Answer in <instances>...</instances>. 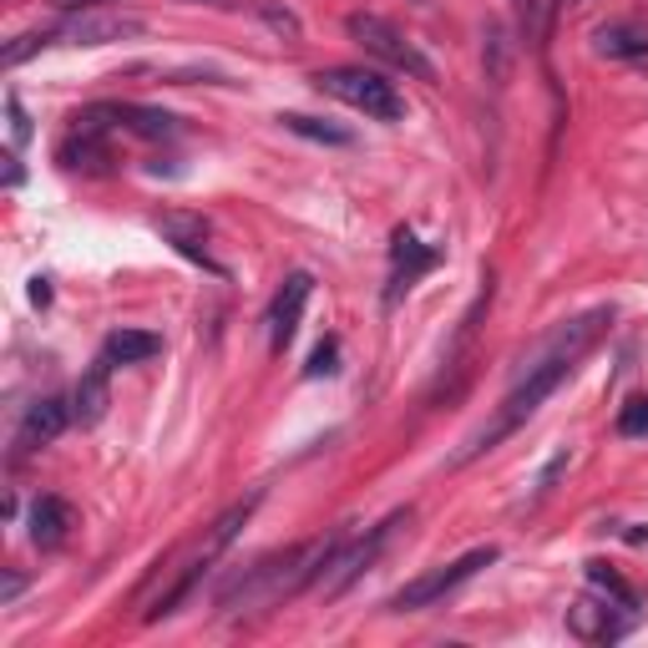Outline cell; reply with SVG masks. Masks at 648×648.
<instances>
[{
	"label": "cell",
	"instance_id": "cell-16",
	"mask_svg": "<svg viewBox=\"0 0 648 648\" xmlns=\"http://www.w3.org/2000/svg\"><path fill=\"white\" fill-rule=\"evenodd\" d=\"M107 117L138 138H152V142H168L177 138V117L162 112V107H138V101H107Z\"/></svg>",
	"mask_w": 648,
	"mask_h": 648
},
{
	"label": "cell",
	"instance_id": "cell-32",
	"mask_svg": "<svg viewBox=\"0 0 648 648\" xmlns=\"http://www.w3.org/2000/svg\"><path fill=\"white\" fill-rule=\"evenodd\" d=\"M558 6H577V0H558Z\"/></svg>",
	"mask_w": 648,
	"mask_h": 648
},
{
	"label": "cell",
	"instance_id": "cell-22",
	"mask_svg": "<svg viewBox=\"0 0 648 648\" xmlns=\"http://www.w3.org/2000/svg\"><path fill=\"white\" fill-rule=\"evenodd\" d=\"M618 436H648V396H634L618 411Z\"/></svg>",
	"mask_w": 648,
	"mask_h": 648
},
{
	"label": "cell",
	"instance_id": "cell-1",
	"mask_svg": "<svg viewBox=\"0 0 648 648\" xmlns=\"http://www.w3.org/2000/svg\"><path fill=\"white\" fill-rule=\"evenodd\" d=\"M608 324H613V304L583 310L577 320H562L558 330H552V335L537 345L532 365L517 375V386L507 390V400L497 406V415H492L482 431H472V436H466V446L451 456V466L476 462V456H486V451H497L501 441L511 436V431H522V425L532 421L537 411H542V400H548L552 390L562 386V380H573V370L583 365V355L598 345L603 335H608Z\"/></svg>",
	"mask_w": 648,
	"mask_h": 648
},
{
	"label": "cell",
	"instance_id": "cell-20",
	"mask_svg": "<svg viewBox=\"0 0 648 648\" xmlns=\"http://www.w3.org/2000/svg\"><path fill=\"white\" fill-rule=\"evenodd\" d=\"M51 41H56L51 31H25V36H15L11 46L0 51V66H6V72H15V66H21L25 56H36V51H46Z\"/></svg>",
	"mask_w": 648,
	"mask_h": 648
},
{
	"label": "cell",
	"instance_id": "cell-4",
	"mask_svg": "<svg viewBox=\"0 0 648 648\" xmlns=\"http://www.w3.org/2000/svg\"><path fill=\"white\" fill-rule=\"evenodd\" d=\"M345 31H349V41H360L365 56H375V62L396 66V72L415 76V82H436V66L425 62L421 51H415V41H411V36H400V31L386 21V15L355 11V15H345Z\"/></svg>",
	"mask_w": 648,
	"mask_h": 648
},
{
	"label": "cell",
	"instance_id": "cell-27",
	"mask_svg": "<svg viewBox=\"0 0 648 648\" xmlns=\"http://www.w3.org/2000/svg\"><path fill=\"white\" fill-rule=\"evenodd\" d=\"M562 466H568V451H558V456H552V462L542 466V476H537V492H548V486H552V476H558Z\"/></svg>",
	"mask_w": 648,
	"mask_h": 648
},
{
	"label": "cell",
	"instance_id": "cell-15",
	"mask_svg": "<svg viewBox=\"0 0 648 648\" xmlns=\"http://www.w3.org/2000/svg\"><path fill=\"white\" fill-rule=\"evenodd\" d=\"M593 51L608 56V62H648V25H638V21L593 25Z\"/></svg>",
	"mask_w": 648,
	"mask_h": 648
},
{
	"label": "cell",
	"instance_id": "cell-31",
	"mask_svg": "<svg viewBox=\"0 0 648 648\" xmlns=\"http://www.w3.org/2000/svg\"><path fill=\"white\" fill-rule=\"evenodd\" d=\"M31 300H36V304H51V284H46V279H36V289H31Z\"/></svg>",
	"mask_w": 648,
	"mask_h": 648
},
{
	"label": "cell",
	"instance_id": "cell-13",
	"mask_svg": "<svg viewBox=\"0 0 648 648\" xmlns=\"http://www.w3.org/2000/svg\"><path fill=\"white\" fill-rule=\"evenodd\" d=\"M107 406H112V360L107 355H97L91 360V370L76 380L72 390V415L76 425H97L101 415H107Z\"/></svg>",
	"mask_w": 648,
	"mask_h": 648
},
{
	"label": "cell",
	"instance_id": "cell-3",
	"mask_svg": "<svg viewBox=\"0 0 648 648\" xmlns=\"http://www.w3.org/2000/svg\"><path fill=\"white\" fill-rule=\"evenodd\" d=\"M501 552L486 542V548H472V552H462L456 562H441V568H431V573H421V577H411V583L400 587V593H390V603L386 608L390 613H421V608H431V603H441L446 593H456L462 583H472L482 568H492Z\"/></svg>",
	"mask_w": 648,
	"mask_h": 648
},
{
	"label": "cell",
	"instance_id": "cell-21",
	"mask_svg": "<svg viewBox=\"0 0 648 648\" xmlns=\"http://www.w3.org/2000/svg\"><path fill=\"white\" fill-rule=\"evenodd\" d=\"M486 76H492V82H507V66H511V51H507V36H501V25H486Z\"/></svg>",
	"mask_w": 648,
	"mask_h": 648
},
{
	"label": "cell",
	"instance_id": "cell-26",
	"mask_svg": "<svg viewBox=\"0 0 648 648\" xmlns=\"http://www.w3.org/2000/svg\"><path fill=\"white\" fill-rule=\"evenodd\" d=\"M263 21L274 25V31H284L289 41L300 36V21H294V15H289V11H279V6H263Z\"/></svg>",
	"mask_w": 648,
	"mask_h": 648
},
{
	"label": "cell",
	"instance_id": "cell-24",
	"mask_svg": "<svg viewBox=\"0 0 648 648\" xmlns=\"http://www.w3.org/2000/svg\"><path fill=\"white\" fill-rule=\"evenodd\" d=\"M6 117H11V148H25L31 142V117H25V107H21V97H6Z\"/></svg>",
	"mask_w": 648,
	"mask_h": 648
},
{
	"label": "cell",
	"instance_id": "cell-8",
	"mask_svg": "<svg viewBox=\"0 0 648 648\" xmlns=\"http://www.w3.org/2000/svg\"><path fill=\"white\" fill-rule=\"evenodd\" d=\"M142 31H148V25H142L138 15H122V11H72L56 36H62L66 46H112V41H132V36H142Z\"/></svg>",
	"mask_w": 648,
	"mask_h": 648
},
{
	"label": "cell",
	"instance_id": "cell-25",
	"mask_svg": "<svg viewBox=\"0 0 648 648\" xmlns=\"http://www.w3.org/2000/svg\"><path fill=\"white\" fill-rule=\"evenodd\" d=\"M511 11H517V25H522L527 36L542 31V0H511Z\"/></svg>",
	"mask_w": 648,
	"mask_h": 648
},
{
	"label": "cell",
	"instance_id": "cell-5",
	"mask_svg": "<svg viewBox=\"0 0 648 648\" xmlns=\"http://www.w3.org/2000/svg\"><path fill=\"white\" fill-rule=\"evenodd\" d=\"M406 522H411V507H406V511H390L386 522H380V527H370V532H365V537H355V542L345 537V548L335 552V562H330V568H324V577H320L324 598H339V593H349V587L360 583V577L370 573L375 562H380V552L390 548V537H396Z\"/></svg>",
	"mask_w": 648,
	"mask_h": 648
},
{
	"label": "cell",
	"instance_id": "cell-11",
	"mask_svg": "<svg viewBox=\"0 0 648 648\" xmlns=\"http://www.w3.org/2000/svg\"><path fill=\"white\" fill-rule=\"evenodd\" d=\"M66 421H76V415H72V400H62V396L36 400V406L25 411L21 431H15V456H31V451L51 446V441L66 431Z\"/></svg>",
	"mask_w": 648,
	"mask_h": 648
},
{
	"label": "cell",
	"instance_id": "cell-23",
	"mask_svg": "<svg viewBox=\"0 0 648 648\" xmlns=\"http://www.w3.org/2000/svg\"><path fill=\"white\" fill-rule=\"evenodd\" d=\"M339 339L330 335V339H320V345H314V355H310V365H304V375H310V380H320V375H335L339 370Z\"/></svg>",
	"mask_w": 648,
	"mask_h": 648
},
{
	"label": "cell",
	"instance_id": "cell-7",
	"mask_svg": "<svg viewBox=\"0 0 648 648\" xmlns=\"http://www.w3.org/2000/svg\"><path fill=\"white\" fill-rule=\"evenodd\" d=\"M436 263H441L436 244H421L411 228H396V238H390V289H386V304H396L406 289L421 284Z\"/></svg>",
	"mask_w": 648,
	"mask_h": 648
},
{
	"label": "cell",
	"instance_id": "cell-9",
	"mask_svg": "<svg viewBox=\"0 0 648 648\" xmlns=\"http://www.w3.org/2000/svg\"><path fill=\"white\" fill-rule=\"evenodd\" d=\"M310 294H314V279L304 274V269L279 284L274 304H269V349H274V355H284L289 349V339H294V330H300V314H304V304H310Z\"/></svg>",
	"mask_w": 648,
	"mask_h": 648
},
{
	"label": "cell",
	"instance_id": "cell-18",
	"mask_svg": "<svg viewBox=\"0 0 648 648\" xmlns=\"http://www.w3.org/2000/svg\"><path fill=\"white\" fill-rule=\"evenodd\" d=\"M587 583L598 587L603 598L618 603V608H628V613H638V603H644V598H638V587L628 583L618 568H608V562H587Z\"/></svg>",
	"mask_w": 648,
	"mask_h": 648
},
{
	"label": "cell",
	"instance_id": "cell-30",
	"mask_svg": "<svg viewBox=\"0 0 648 648\" xmlns=\"http://www.w3.org/2000/svg\"><path fill=\"white\" fill-rule=\"evenodd\" d=\"M21 158H15V152H11V158H6V187H21Z\"/></svg>",
	"mask_w": 648,
	"mask_h": 648
},
{
	"label": "cell",
	"instance_id": "cell-17",
	"mask_svg": "<svg viewBox=\"0 0 648 648\" xmlns=\"http://www.w3.org/2000/svg\"><path fill=\"white\" fill-rule=\"evenodd\" d=\"M101 355L112 365H142V360H152V355H162V335H152V330H112L107 345H101Z\"/></svg>",
	"mask_w": 648,
	"mask_h": 648
},
{
	"label": "cell",
	"instance_id": "cell-28",
	"mask_svg": "<svg viewBox=\"0 0 648 648\" xmlns=\"http://www.w3.org/2000/svg\"><path fill=\"white\" fill-rule=\"evenodd\" d=\"M21 587H25V577H21V573H6V587H0V608L21 598Z\"/></svg>",
	"mask_w": 648,
	"mask_h": 648
},
{
	"label": "cell",
	"instance_id": "cell-14",
	"mask_svg": "<svg viewBox=\"0 0 648 648\" xmlns=\"http://www.w3.org/2000/svg\"><path fill=\"white\" fill-rule=\"evenodd\" d=\"M76 527V511L66 497H36L31 501V517H25V532H31V542H36L41 552L62 548L66 537H72Z\"/></svg>",
	"mask_w": 648,
	"mask_h": 648
},
{
	"label": "cell",
	"instance_id": "cell-19",
	"mask_svg": "<svg viewBox=\"0 0 648 648\" xmlns=\"http://www.w3.org/2000/svg\"><path fill=\"white\" fill-rule=\"evenodd\" d=\"M279 122L294 132V138H310V142H330V148H349L355 132L349 127H335V122H320V117H304V112H284Z\"/></svg>",
	"mask_w": 648,
	"mask_h": 648
},
{
	"label": "cell",
	"instance_id": "cell-12",
	"mask_svg": "<svg viewBox=\"0 0 648 648\" xmlns=\"http://www.w3.org/2000/svg\"><path fill=\"white\" fill-rule=\"evenodd\" d=\"M158 234L173 244L183 259H193V263H203L208 274H224V263H213V253H208V224H203L198 213H162L158 218Z\"/></svg>",
	"mask_w": 648,
	"mask_h": 648
},
{
	"label": "cell",
	"instance_id": "cell-2",
	"mask_svg": "<svg viewBox=\"0 0 648 648\" xmlns=\"http://www.w3.org/2000/svg\"><path fill=\"white\" fill-rule=\"evenodd\" d=\"M314 87H320L324 97H339L345 107H355V112L375 117V122H400V117H406V101H400L396 82H386V76L370 72V66H324V72L314 76Z\"/></svg>",
	"mask_w": 648,
	"mask_h": 648
},
{
	"label": "cell",
	"instance_id": "cell-10",
	"mask_svg": "<svg viewBox=\"0 0 648 648\" xmlns=\"http://www.w3.org/2000/svg\"><path fill=\"white\" fill-rule=\"evenodd\" d=\"M628 624H634V613H613L608 603L598 598H577L573 608H568V634L583 638V644H618V638L628 634Z\"/></svg>",
	"mask_w": 648,
	"mask_h": 648
},
{
	"label": "cell",
	"instance_id": "cell-29",
	"mask_svg": "<svg viewBox=\"0 0 648 648\" xmlns=\"http://www.w3.org/2000/svg\"><path fill=\"white\" fill-rule=\"evenodd\" d=\"M51 6H56V11H97V6H107V0H51Z\"/></svg>",
	"mask_w": 648,
	"mask_h": 648
},
{
	"label": "cell",
	"instance_id": "cell-6",
	"mask_svg": "<svg viewBox=\"0 0 648 648\" xmlns=\"http://www.w3.org/2000/svg\"><path fill=\"white\" fill-rule=\"evenodd\" d=\"M101 107H87V112L72 117V132L62 138V148H56V158H62V168H87V173H101L107 162H112V148H107V127L101 122Z\"/></svg>",
	"mask_w": 648,
	"mask_h": 648
}]
</instances>
